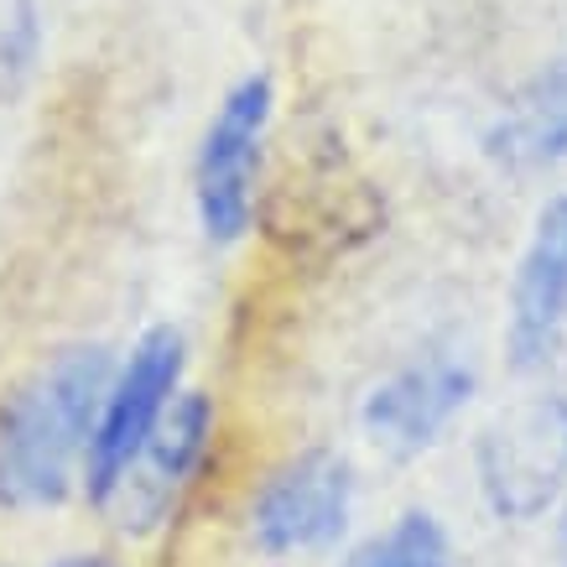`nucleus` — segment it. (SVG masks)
Here are the masks:
<instances>
[{"instance_id":"1","label":"nucleus","mask_w":567,"mask_h":567,"mask_svg":"<svg viewBox=\"0 0 567 567\" xmlns=\"http://www.w3.org/2000/svg\"><path fill=\"white\" fill-rule=\"evenodd\" d=\"M110 354L100 344L63 349L0 401V505L42 511L73 489L110 395Z\"/></svg>"},{"instance_id":"2","label":"nucleus","mask_w":567,"mask_h":567,"mask_svg":"<svg viewBox=\"0 0 567 567\" xmlns=\"http://www.w3.org/2000/svg\"><path fill=\"white\" fill-rule=\"evenodd\" d=\"M480 489L499 520H536L567 495V395L499 412L474 447Z\"/></svg>"},{"instance_id":"3","label":"nucleus","mask_w":567,"mask_h":567,"mask_svg":"<svg viewBox=\"0 0 567 567\" xmlns=\"http://www.w3.org/2000/svg\"><path fill=\"white\" fill-rule=\"evenodd\" d=\"M266 121H271V79L250 73L224 94L219 115L208 125L198 152V219L214 245H235L256 219Z\"/></svg>"},{"instance_id":"4","label":"nucleus","mask_w":567,"mask_h":567,"mask_svg":"<svg viewBox=\"0 0 567 567\" xmlns=\"http://www.w3.org/2000/svg\"><path fill=\"white\" fill-rule=\"evenodd\" d=\"M177 375H183V339H177V328H152L131 349V364L110 380L100 427L89 437V458H84V489L94 505H110L121 474L131 468L141 443L152 437V427L167 412V395L177 391Z\"/></svg>"},{"instance_id":"5","label":"nucleus","mask_w":567,"mask_h":567,"mask_svg":"<svg viewBox=\"0 0 567 567\" xmlns=\"http://www.w3.org/2000/svg\"><path fill=\"white\" fill-rule=\"evenodd\" d=\"M208 432H214V406H208L204 391L177 395L173 412H162V422L141 443V453L131 458V468L121 474L115 495H110L125 532H156L167 520L177 495L188 489L193 468L204 464Z\"/></svg>"},{"instance_id":"6","label":"nucleus","mask_w":567,"mask_h":567,"mask_svg":"<svg viewBox=\"0 0 567 567\" xmlns=\"http://www.w3.org/2000/svg\"><path fill=\"white\" fill-rule=\"evenodd\" d=\"M349 464L339 453L312 447L292 464H281L271 474V484L256 499V542L266 551H312L339 542L349 520Z\"/></svg>"},{"instance_id":"7","label":"nucleus","mask_w":567,"mask_h":567,"mask_svg":"<svg viewBox=\"0 0 567 567\" xmlns=\"http://www.w3.org/2000/svg\"><path fill=\"white\" fill-rule=\"evenodd\" d=\"M567 333V193H557L532 229V245L516 266L511 287V364L532 375L557 354Z\"/></svg>"},{"instance_id":"8","label":"nucleus","mask_w":567,"mask_h":567,"mask_svg":"<svg viewBox=\"0 0 567 567\" xmlns=\"http://www.w3.org/2000/svg\"><path fill=\"white\" fill-rule=\"evenodd\" d=\"M468 395H474V370L447 354H427L370 391L364 427L395 453H422L427 443H437V432L458 416Z\"/></svg>"},{"instance_id":"9","label":"nucleus","mask_w":567,"mask_h":567,"mask_svg":"<svg viewBox=\"0 0 567 567\" xmlns=\"http://www.w3.org/2000/svg\"><path fill=\"white\" fill-rule=\"evenodd\" d=\"M484 152L505 173H542L567 162V58L547 63L511 94L484 136Z\"/></svg>"},{"instance_id":"10","label":"nucleus","mask_w":567,"mask_h":567,"mask_svg":"<svg viewBox=\"0 0 567 567\" xmlns=\"http://www.w3.org/2000/svg\"><path fill=\"white\" fill-rule=\"evenodd\" d=\"M344 567H453V557H447L443 526L422 516V511H412V516L395 520L385 536L364 542Z\"/></svg>"},{"instance_id":"11","label":"nucleus","mask_w":567,"mask_h":567,"mask_svg":"<svg viewBox=\"0 0 567 567\" xmlns=\"http://www.w3.org/2000/svg\"><path fill=\"white\" fill-rule=\"evenodd\" d=\"M37 58L32 0H0V89H11Z\"/></svg>"},{"instance_id":"12","label":"nucleus","mask_w":567,"mask_h":567,"mask_svg":"<svg viewBox=\"0 0 567 567\" xmlns=\"http://www.w3.org/2000/svg\"><path fill=\"white\" fill-rule=\"evenodd\" d=\"M58 567H115L110 557H69V563H58Z\"/></svg>"},{"instance_id":"13","label":"nucleus","mask_w":567,"mask_h":567,"mask_svg":"<svg viewBox=\"0 0 567 567\" xmlns=\"http://www.w3.org/2000/svg\"><path fill=\"white\" fill-rule=\"evenodd\" d=\"M563 563H567V511H563Z\"/></svg>"}]
</instances>
